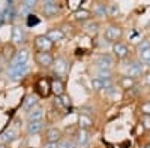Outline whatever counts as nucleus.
<instances>
[{
  "mask_svg": "<svg viewBox=\"0 0 150 148\" xmlns=\"http://www.w3.org/2000/svg\"><path fill=\"white\" fill-rule=\"evenodd\" d=\"M74 141H75V144H77L78 148L87 147V144H89V141H90V132L86 130V129H78L77 133H75Z\"/></svg>",
  "mask_w": 150,
  "mask_h": 148,
  "instance_id": "obj_11",
  "label": "nucleus"
},
{
  "mask_svg": "<svg viewBox=\"0 0 150 148\" xmlns=\"http://www.w3.org/2000/svg\"><path fill=\"white\" fill-rule=\"evenodd\" d=\"M90 17H92V12L87 11V9H78V11L74 14V20L78 21V22H86V21H89Z\"/></svg>",
  "mask_w": 150,
  "mask_h": 148,
  "instance_id": "obj_23",
  "label": "nucleus"
},
{
  "mask_svg": "<svg viewBox=\"0 0 150 148\" xmlns=\"http://www.w3.org/2000/svg\"><path fill=\"white\" fill-rule=\"evenodd\" d=\"M35 46L38 51H51L54 46V42L50 41L47 34H41L35 38Z\"/></svg>",
  "mask_w": 150,
  "mask_h": 148,
  "instance_id": "obj_7",
  "label": "nucleus"
},
{
  "mask_svg": "<svg viewBox=\"0 0 150 148\" xmlns=\"http://www.w3.org/2000/svg\"><path fill=\"white\" fill-rule=\"evenodd\" d=\"M38 2H39V0H23V5H21L23 12H27V11H30L32 8H35V6L38 5Z\"/></svg>",
  "mask_w": 150,
  "mask_h": 148,
  "instance_id": "obj_28",
  "label": "nucleus"
},
{
  "mask_svg": "<svg viewBox=\"0 0 150 148\" xmlns=\"http://www.w3.org/2000/svg\"><path fill=\"white\" fill-rule=\"evenodd\" d=\"M44 115H45L44 108L38 105L36 108H33L32 111H29V112H27V120H29V121H33V120H44Z\"/></svg>",
  "mask_w": 150,
  "mask_h": 148,
  "instance_id": "obj_22",
  "label": "nucleus"
},
{
  "mask_svg": "<svg viewBox=\"0 0 150 148\" xmlns=\"http://www.w3.org/2000/svg\"><path fill=\"white\" fill-rule=\"evenodd\" d=\"M90 12H92V15L96 17L98 20L110 17V14H108V5L104 3V2H95Z\"/></svg>",
  "mask_w": 150,
  "mask_h": 148,
  "instance_id": "obj_9",
  "label": "nucleus"
},
{
  "mask_svg": "<svg viewBox=\"0 0 150 148\" xmlns=\"http://www.w3.org/2000/svg\"><path fill=\"white\" fill-rule=\"evenodd\" d=\"M44 2H56V0H44Z\"/></svg>",
  "mask_w": 150,
  "mask_h": 148,
  "instance_id": "obj_39",
  "label": "nucleus"
},
{
  "mask_svg": "<svg viewBox=\"0 0 150 148\" xmlns=\"http://www.w3.org/2000/svg\"><path fill=\"white\" fill-rule=\"evenodd\" d=\"M53 70H54V75L57 78H65L69 70H71V63L65 58V57H57L54 58V65H53Z\"/></svg>",
  "mask_w": 150,
  "mask_h": 148,
  "instance_id": "obj_2",
  "label": "nucleus"
},
{
  "mask_svg": "<svg viewBox=\"0 0 150 148\" xmlns=\"http://www.w3.org/2000/svg\"><path fill=\"white\" fill-rule=\"evenodd\" d=\"M0 91H2V88H0Z\"/></svg>",
  "mask_w": 150,
  "mask_h": 148,
  "instance_id": "obj_42",
  "label": "nucleus"
},
{
  "mask_svg": "<svg viewBox=\"0 0 150 148\" xmlns=\"http://www.w3.org/2000/svg\"><path fill=\"white\" fill-rule=\"evenodd\" d=\"M141 84L144 85V87L150 88V70L149 72H144V75L141 76Z\"/></svg>",
  "mask_w": 150,
  "mask_h": 148,
  "instance_id": "obj_34",
  "label": "nucleus"
},
{
  "mask_svg": "<svg viewBox=\"0 0 150 148\" xmlns=\"http://www.w3.org/2000/svg\"><path fill=\"white\" fill-rule=\"evenodd\" d=\"M126 75L135 78V79H138L144 75V65H143V61L141 60H135L132 61V63H129V66L126 67Z\"/></svg>",
  "mask_w": 150,
  "mask_h": 148,
  "instance_id": "obj_4",
  "label": "nucleus"
},
{
  "mask_svg": "<svg viewBox=\"0 0 150 148\" xmlns=\"http://www.w3.org/2000/svg\"><path fill=\"white\" fill-rule=\"evenodd\" d=\"M45 127V123L44 120H33V121H29L27 123V133L30 135H39Z\"/></svg>",
  "mask_w": 150,
  "mask_h": 148,
  "instance_id": "obj_15",
  "label": "nucleus"
},
{
  "mask_svg": "<svg viewBox=\"0 0 150 148\" xmlns=\"http://www.w3.org/2000/svg\"><path fill=\"white\" fill-rule=\"evenodd\" d=\"M60 14V6L57 2H45L42 6V15L45 18H54Z\"/></svg>",
  "mask_w": 150,
  "mask_h": 148,
  "instance_id": "obj_8",
  "label": "nucleus"
},
{
  "mask_svg": "<svg viewBox=\"0 0 150 148\" xmlns=\"http://www.w3.org/2000/svg\"><path fill=\"white\" fill-rule=\"evenodd\" d=\"M62 138H63V133H62V130L59 127H50L44 133V141L45 142H59Z\"/></svg>",
  "mask_w": 150,
  "mask_h": 148,
  "instance_id": "obj_13",
  "label": "nucleus"
},
{
  "mask_svg": "<svg viewBox=\"0 0 150 148\" xmlns=\"http://www.w3.org/2000/svg\"><path fill=\"white\" fill-rule=\"evenodd\" d=\"M125 36V30L122 26L119 24H110V26L105 27V32H104V39L110 43H116V42H122Z\"/></svg>",
  "mask_w": 150,
  "mask_h": 148,
  "instance_id": "obj_1",
  "label": "nucleus"
},
{
  "mask_svg": "<svg viewBox=\"0 0 150 148\" xmlns=\"http://www.w3.org/2000/svg\"><path fill=\"white\" fill-rule=\"evenodd\" d=\"M2 70H3V69H2V65H0V73H2Z\"/></svg>",
  "mask_w": 150,
  "mask_h": 148,
  "instance_id": "obj_41",
  "label": "nucleus"
},
{
  "mask_svg": "<svg viewBox=\"0 0 150 148\" xmlns=\"http://www.w3.org/2000/svg\"><path fill=\"white\" fill-rule=\"evenodd\" d=\"M38 105H39V102H38V97L35 94H29L26 96V99H24L23 102V109L26 111V112H29V111H32L33 108H36Z\"/></svg>",
  "mask_w": 150,
  "mask_h": 148,
  "instance_id": "obj_21",
  "label": "nucleus"
},
{
  "mask_svg": "<svg viewBox=\"0 0 150 148\" xmlns=\"http://www.w3.org/2000/svg\"><path fill=\"white\" fill-rule=\"evenodd\" d=\"M35 61L41 67H51L54 65V57L50 51H38L35 54Z\"/></svg>",
  "mask_w": 150,
  "mask_h": 148,
  "instance_id": "obj_3",
  "label": "nucleus"
},
{
  "mask_svg": "<svg viewBox=\"0 0 150 148\" xmlns=\"http://www.w3.org/2000/svg\"><path fill=\"white\" fill-rule=\"evenodd\" d=\"M0 148H8L6 145H0Z\"/></svg>",
  "mask_w": 150,
  "mask_h": 148,
  "instance_id": "obj_40",
  "label": "nucleus"
},
{
  "mask_svg": "<svg viewBox=\"0 0 150 148\" xmlns=\"http://www.w3.org/2000/svg\"><path fill=\"white\" fill-rule=\"evenodd\" d=\"M116 12H119V6H117L116 3H110V5H108V14H110V15H114Z\"/></svg>",
  "mask_w": 150,
  "mask_h": 148,
  "instance_id": "obj_36",
  "label": "nucleus"
},
{
  "mask_svg": "<svg viewBox=\"0 0 150 148\" xmlns=\"http://www.w3.org/2000/svg\"><path fill=\"white\" fill-rule=\"evenodd\" d=\"M29 72V65H20V66H9L8 69V76L11 79H21L26 76V73Z\"/></svg>",
  "mask_w": 150,
  "mask_h": 148,
  "instance_id": "obj_6",
  "label": "nucleus"
},
{
  "mask_svg": "<svg viewBox=\"0 0 150 148\" xmlns=\"http://www.w3.org/2000/svg\"><path fill=\"white\" fill-rule=\"evenodd\" d=\"M138 57H140V60L143 61L144 66H149V67H150V49H147V51L138 54Z\"/></svg>",
  "mask_w": 150,
  "mask_h": 148,
  "instance_id": "obj_32",
  "label": "nucleus"
},
{
  "mask_svg": "<svg viewBox=\"0 0 150 148\" xmlns=\"http://www.w3.org/2000/svg\"><path fill=\"white\" fill-rule=\"evenodd\" d=\"M59 148H78L74 139H68V138H62L59 141Z\"/></svg>",
  "mask_w": 150,
  "mask_h": 148,
  "instance_id": "obj_26",
  "label": "nucleus"
},
{
  "mask_svg": "<svg viewBox=\"0 0 150 148\" xmlns=\"http://www.w3.org/2000/svg\"><path fill=\"white\" fill-rule=\"evenodd\" d=\"M26 39H27V34H26L24 27L14 26V29H12V42H14L15 45H18V46H21V45L26 43Z\"/></svg>",
  "mask_w": 150,
  "mask_h": 148,
  "instance_id": "obj_10",
  "label": "nucleus"
},
{
  "mask_svg": "<svg viewBox=\"0 0 150 148\" xmlns=\"http://www.w3.org/2000/svg\"><path fill=\"white\" fill-rule=\"evenodd\" d=\"M29 57H30V53L29 49H20V51L15 53L14 58L11 60V66H20V65H27L29 61Z\"/></svg>",
  "mask_w": 150,
  "mask_h": 148,
  "instance_id": "obj_12",
  "label": "nucleus"
},
{
  "mask_svg": "<svg viewBox=\"0 0 150 148\" xmlns=\"http://www.w3.org/2000/svg\"><path fill=\"white\" fill-rule=\"evenodd\" d=\"M50 88H51V91H53L56 96L65 94V84H63V81H62L60 78H54V79L51 81V84H50Z\"/></svg>",
  "mask_w": 150,
  "mask_h": 148,
  "instance_id": "obj_19",
  "label": "nucleus"
},
{
  "mask_svg": "<svg viewBox=\"0 0 150 148\" xmlns=\"http://www.w3.org/2000/svg\"><path fill=\"white\" fill-rule=\"evenodd\" d=\"M112 55H114L117 60H126L129 57V46L125 42H116L112 43Z\"/></svg>",
  "mask_w": 150,
  "mask_h": 148,
  "instance_id": "obj_5",
  "label": "nucleus"
},
{
  "mask_svg": "<svg viewBox=\"0 0 150 148\" xmlns=\"http://www.w3.org/2000/svg\"><path fill=\"white\" fill-rule=\"evenodd\" d=\"M93 120H92V117L89 115V114H80V117H78V127L80 129H86V130H89V129H92L93 127Z\"/></svg>",
  "mask_w": 150,
  "mask_h": 148,
  "instance_id": "obj_20",
  "label": "nucleus"
},
{
  "mask_svg": "<svg viewBox=\"0 0 150 148\" xmlns=\"http://www.w3.org/2000/svg\"><path fill=\"white\" fill-rule=\"evenodd\" d=\"M143 148H150V142H147V144H146V145H144Z\"/></svg>",
  "mask_w": 150,
  "mask_h": 148,
  "instance_id": "obj_38",
  "label": "nucleus"
},
{
  "mask_svg": "<svg viewBox=\"0 0 150 148\" xmlns=\"http://www.w3.org/2000/svg\"><path fill=\"white\" fill-rule=\"evenodd\" d=\"M36 24H39V20L36 18V15H29V18H27V26L32 27V26H36Z\"/></svg>",
  "mask_w": 150,
  "mask_h": 148,
  "instance_id": "obj_35",
  "label": "nucleus"
},
{
  "mask_svg": "<svg viewBox=\"0 0 150 148\" xmlns=\"http://www.w3.org/2000/svg\"><path fill=\"white\" fill-rule=\"evenodd\" d=\"M92 88L95 91H102L104 90V81L99 78H93L92 79Z\"/></svg>",
  "mask_w": 150,
  "mask_h": 148,
  "instance_id": "obj_29",
  "label": "nucleus"
},
{
  "mask_svg": "<svg viewBox=\"0 0 150 148\" xmlns=\"http://www.w3.org/2000/svg\"><path fill=\"white\" fill-rule=\"evenodd\" d=\"M47 36H48V39L51 41V42H60V41H63V38H65V32L62 30V29H59V27H53V29H50L47 33H45Z\"/></svg>",
  "mask_w": 150,
  "mask_h": 148,
  "instance_id": "obj_17",
  "label": "nucleus"
},
{
  "mask_svg": "<svg viewBox=\"0 0 150 148\" xmlns=\"http://www.w3.org/2000/svg\"><path fill=\"white\" fill-rule=\"evenodd\" d=\"M42 148H59V142H44Z\"/></svg>",
  "mask_w": 150,
  "mask_h": 148,
  "instance_id": "obj_37",
  "label": "nucleus"
},
{
  "mask_svg": "<svg viewBox=\"0 0 150 148\" xmlns=\"http://www.w3.org/2000/svg\"><path fill=\"white\" fill-rule=\"evenodd\" d=\"M2 139H3L5 142H12L14 139H17V133H15L14 130H8V132H5V133L2 135Z\"/></svg>",
  "mask_w": 150,
  "mask_h": 148,
  "instance_id": "obj_30",
  "label": "nucleus"
},
{
  "mask_svg": "<svg viewBox=\"0 0 150 148\" xmlns=\"http://www.w3.org/2000/svg\"><path fill=\"white\" fill-rule=\"evenodd\" d=\"M119 85H120V88L125 90V91H128V90H132L135 85H137V79L129 76V75H122L120 79H119Z\"/></svg>",
  "mask_w": 150,
  "mask_h": 148,
  "instance_id": "obj_16",
  "label": "nucleus"
},
{
  "mask_svg": "<svg viewBox=\"0 0 150 148\" xmlns=\"http://www.w3.org/2000/svg\"><path fill=\"white\" fill-rule=\"evenodd\" d=\"M140 124L144 130L150 132V115H141L140 117Z\"/></svg>",
  "mask_w": 150,
  "mask_h": 148,
  "instance_id": "obj_31",
  "label": "nucleus"
},
{
  "mask_svg": "<svg viewBox=\"0 0 150 148\" xmlns=\"http://www.w3.org/2000/svg\"><path fill=\"white\" fill-rule=\"evenodd\" d=\"M135 49H137V53H138V54H141V53L147 51V49H150V39H141L138 43H137Z\"/></svg>",
  "mask_w": 150,
  "mask_h": 148,
  "instance_id": "obj_25",
  "label": "nucleus"
},
{
  "mask_svg": "<svg viewBox=\"0 0 150 148\" xmlns=\"http://www.w3.org/2000/svg\"><path fill=\"white\" fill-rule=\"evenodd\" d=\"M112 63H114V58L110 54H101L96 58V67L98 69H111Z\"/></svg>",
  "mask_w": 150,
  "mask_h": 148,
  "instance_id": "obj_14",
  "label": "nucleus"
},
{
  "mask_svg": "<svg viewBox=\"0 0 150 148\" xmlns=\"http://www.w3.org/2000/svg\"><path fill=\"white\" fill-rule=\"evenodd\" d=\"M83 29L86 33H89V34H96L99 32V29H101V24H99L98 20H89V21H86L83 22Z\"/></svg>",
  "mask_w": 150,
  "mask_h": 148,
  "instance_id": "obj_18",
  "label": "nucleus"
},
{
  "mask_svg": "<svg viewBox=\"0 0 150 148\" xmlns=\"http://www.w3.org/2000/svg\"><path fill=\"white\" fill-rule=\"evenodd\" d=\"M60 97V100H62V105H63V108H69L72 105V100H71V97L68 94H62L59 96Z\"/></svg>",
  "mask_w": 150,
  "mask_h": 148,
  "instance_id": "obj_33",
  "label": "nucleus"
},
{
  "mask_svg": "<svg viewBox=\"0 0 150 148\" xmlns=\"http://www.w3.org/2000/svg\"><path fill=\"white\" fill-rule=\"evenodd\" d=\"M96 78L107 81V79H112V70L111 69H98L96 70Z\"/></svg>",
  "mask_w": 150,
  "mask_h": 148,
  "instance_id": "obj_24",
  "label": "nucleus"
},
{
  "mask_svg": "<svg viewBox=\"0 0 150 148\" xmlns=\"http://www.w3.org/2000/svg\"><path fill=\"white\" fill-rule=\"evenodd\" d=\"M138 109H140L141 115H150V99H149V100L141 102L140 106H138Z\"/></svg>",
  "mask_w": 150,
  "mask_h": 148,
  "instance_id": "obj_27",
  "label": "nucleus"
}]
</instances>
